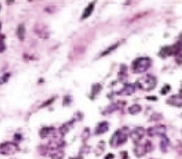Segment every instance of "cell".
Returning <instances> with one entry per match:
<instances>
[{"label": "cell", "mask_w": 182, "mask_h": 159, "mask_svg": "<svg viewBox=\"0 0 182 159\" xmlns=\"http://www.w3.org/2000/svg\"><path fill=\"white\" fill-rule=\"evenodd\" d=\"M144 135H145V130L142 127H137L131 133V137L135 143H138L141 139L144 137Z\"/></svg>", "instance_id": "obj_6"}, {"label": "cell", "mask_w": 182, "mask_h": 159, "mask_svg": "<svg viewBox=\"0 0 182 159\" xmlns=\"http://www.w3.org/2000/svg\"><path fill=\"white\" fill-rule=\"evenodd\" d=\"M177 43H178L179 45H181L182 46V33L180 35L179 37H178V41Z\"/></svg>", "instance_id": "obj_24"}, {"label": "cell", "mask_w": 182, "mask_h": 159, "mask_svg": "<svg viewBox=\"0 0 182 159\" xmlns=\"http://www.w3.org/2000/svg\"><path fill=\"white\" fill-rule=\"evenodd\" d=\"M9 77H10V74H9V73H7V74H4V75L2 76V78L0 79V84H3V83L7 82L8 80H9Z\"/></svg>", "instance_id": "obj_18"}, {"label": "cell", "mask_w": 182, "mask_h": 159, "mask_svg": "<svg viewBox=\"0 0 182 159\" xmlns=\"http://www.w3.org/2000/svg\"><path fill=\"white\" fill-rule=\"evenodd\" d=\"M0 9H1V6H0Z\"/></svg>", "instance_id": "obj_27"}, {"label": "cell", "mask_w": 182, "mask_h": 159, "mask_svg": "<svg viewBox=\"0 0 182 159\" xmlns=\"http://www.w3.org/2000/svg\"><path fill=\"white\" fill-rule=\"evenodd\" d=\"M170 89H171V87H170L169 85H166V86H165V87L162 88V90H161V94H166L168 92V91L170 90Z\"/></svg>", "instance_id": "obj_21"}, {"label": "cell", "mask_w": 182, "mask_h": 159, "mask_svg": "<svg viewBox=\"0 0 182 159\" xmlns=\"http://www.w3.org/2000/svg\"><path fill=\"white\" fill-rule=\"evenodd\" d=\"M64 157V153L62 151H59L52 155V159H62Z\"/></svg>", "instance_id": "obj_17"}, {"label": "cell", "mask_w": 182, "mask_h": 159, "mask_svg": "<svg viewBox=\"0 0 182 159\" xmlns=\"http://www.w3.org/2000/svg\"><path fill=\"white\" fill-rule=\"evenodd\" d=\"M118 44H115V45L112 46L111 47L108 48L106 50H105V52H104L103 54H102V56H105V55H107V54H109L112 50H114V49H116V48L118 47Z\"/></svg>", "instance_id": "obj_16"}, {"label": "cell", "mask_w": 182, "mask_h": 159, "mask_svg": "<svg viewBox=\"0 0 182 159\" xmlns=\"http://www.w3.org/2000/svg\"><path fill=\"white\" fill-rule=\"evenodd\" d=\"M18 37L21 40H23L25 38V33H26V28H25L24 25L20 24L17 28V31H16Z\"/></svg>", "instance_id": "obj_12"}, {"label": "cell", "mask_w": 182, "mask_h": 159, "mask_svg": "<svg viewBox=\"0 0 182 159\" xmlns=\"http://www.w3.org/2000/svg\"><path fill=\"white\" fill-rule=\"evenodd\" d=\"M181 117H182V114H181Z\"/></svg>", "instance_id": "obj_28"}, {"label": "cell", "mask_w": 182, "mask_h": 159, "mask_svg": "<svg viewBox=\"0 0 182 159\" xmlns=\"http://www.w3.org/2000/svg\"><path fill=\"white\" fill-rule=\"evenodd\" d=\"M107 131H108V124L105 121L101 122L98 125L96 129H95V134L101 135V134L105 133Z\"/></svg>", "instance_id": "obj_9"}, {"label": "cell", "mask_w": 182, "mask_h": 159, "mask_svg": "<svg viewBox=\"0 0 182 159\" xmlns=\"http://www.w3.org/2000/svg\"><path fill=\"white\" fill-rule=\"evenodd\" d=\"M55 131V128L52 127H42L40 131V136L45 138V137L49 136L51 134H52Z\"/></svg>", "instance_id": "obj_10"}, {"label": "cell", "mask_w": 182, "mask_h": 159, "mask_svg": "<svg viewBox=\"0 0 182 159\" xmlns=\"http://www.w3.org/2000/svg\"><path fill=\"white\" fill-rule=\"evenodd\" d=\"M6 48V44H5V43L3 42L2 39H0V53H2L3 51H5Z\"/></svg>", "instance_id": "obj_22"}, {"label": "cell", "mask_w": 182, "mask_h": 159, "mask_svg": "<svg viewBox=\"0 0 182 159\" xmlns=\"http://www.w3.org/2000/svg\"><path fill=\"white\" fill-rule=\"evenodd\" d=\"M136 84H138V87L141 90L149 91L155 88L157 84V80L153 76L146 75L138 79Z\"/></svg>", "instance_id": "obj_2"}, {"label": "cell", "mask_w": 182, "mask_h": 159, "mask_svg": "<svg viewBox=\"0 0 182 159\" xmlns=\"http://www.w3.org/2000/svg\"><path fill=\"white\" fill-rule=\"evenodd\" d=\"M94 7H95L94 3H91V4H89V6L85 8V10H84L83 12V14H82V19H87L88 17H89V16H91V14H92V12H93Z\"/></svg>", "instance_id": "obj_11"}, {"label": "cell", "mask_w": 182, "mask_h": 159, "mask_svg": "<svg viewBox=\"0 0 182 159\" xmlns=\"http://www.w3.org/2000/svg\"><path fill=\"white\" fill-rule=\"evenodd\" d=\"M166 128L163 125H157L155 127H150L148 130V135L151 137L155 136V135H165Z\"/></svg>", "instance_id": "obj_5"}, {"label": "cell", "mask_w": 182, "mask_h": 159, "mask_svg": "<svg viewBox=\"0 0 182 159\" xmlns=\"http://www.w3.org/2000/svg\"><path fill=\"white\" fill-rule=\"evenodd\" d=\"M175 60H176L177 64L181 65L182 64V53H180L178 55L175 56Z\"/></svg>", "instance_id": "obj_19"}, {"label": "cell", "mask_w": 182, "mask_h": 159, "mask_svg": "<svg viewBox=\"0 0 182 159\" xmlns=\"http://www.w3.org/2000/svg\"><path fill=\"white\" fill-rule=\"evenodd\" d=\"M71 103V97H64V100H63V104H64V105L65 106H66V105H69V104Z\"/></svg>", "instance_id": "obj_23"}, {"label": "cell", "mask_w": 182, "mask_h": 159, "mask_svg": "<svg viewBox=\"0 0 182 159\" xmlns=\"http://www.w3.org/2000/svg\"><path fill=\"white\" fill-rule=\"evenodd\" d=\"M151 61L148 57H139L135 59L132 65V71L135 74H141L148 70L151 67Z\"/></svg>", "instance_id": "obj_1"}, {"label": "cell", "mask_w": 182, "mask_h": 159, "mask_svg": "<svg viewBox=\"0 0 182 159\" xmlns=\"http://www.w3.org/2000/svg\"><path fill=\"white\" fill-rule=\"evenodd\" d=\"M141 110V107L138 105V104H134V105L131 106L128 108L129 113L132 114V115H135V114L139 113Z\"/></svg>", "instance_id": "obj_13"}, {"label": "cell", "mask_w": 182, "mask_h": 159, "mask_svg": "<svg viewBox=\"0 0 182 159\" xmlns=\"http://www.w3.org/2000/svg\"><path fill=\"white\" fill-rule=\"evenodd\" d=\"M114 157H115V156H114V155H112V154H108V155L107 156L105 157V159H112L114 158Z\"/></svg>", "instance_id": "obj_25"}, {"label": "cell", "mask_w": 182, "mask_h": 159, "mask_svg": "<svg viewBox=\"0 0 182 159\" xmlns=\"http://www.w3.org/2000/svg\"><path fill=\"white\" fill-rule=\"evenodd\" d=\"M135 90V87L133 84H125L123 88L118 93L119 95H131Z\"/></svg>", "instance_id": "obj_8"}, {"label": "cell", "mask_w": 182, "mask_h": 159, "mask_svg": "<svg viewBox=\"0 0 182 159\" xmlns=\"http://www.w3.org/2000/svg\"><path fill=\"white\" fill-rule=\"evenodd\" d=\"M19 150L17 145L11 142H6L0 145V153L3 155H11L14 154Z\"/></svg>", "instance_id": "obj_4"}, {"label": "cell", "mask_w": 182, "mask_h": 159, "mask_svg": "<svg viewBox=\"0 0 182 159\" xmlns=\"http://www.w3.org/2000/svg\"><path fill=\"white\" fill-rule=\"evenodd\" d=\"M55 97H53V98H51V99H49V100H48L47 101H46V102H44V103H43V104H42V106H41L40 107H46V106H49V105H50V104H52V103L54 101V100H55Z\"/></svg>", "instance_id": "obj_20"}, {"label": "cell", "mask_w": 182, "mask_h": 159, "mask_svg": "<svg viewBox=\"0 0 182 159\" xmlns=\"http://www.w3.org/2000/svg\"><path fill=\"white\" fill-rule=\"evenodd\" d=\"M168 104L172 106H175V107H182V97L180 96V94L178 95H173L171 97H169L168 100H167Z\"/></svg>", "instance_id": "obj_7"}, {"label": "cell", "mask_w": 182, "mask_h": 159, "mask_svg": "<svg viewBox=\"0 0 182 159\" xmlns=\"http://www.w3.org/2000/svg\"><path fill=\"white\" fill-rule=\"evenodd\" d=\"M128 127H123L121 130L117 131L111 139L110 145L112 147H118L125 143L128 138Z\"/></svg>", "instance_id": "obj_3"}, {"label": "cell", "mask_w": 182, "mask_h": 159, "mask_svg": "<svg viewBox=\"0 0 182 159\" xmlns=\"http://www.w3.org/2000/svg\"><path fill=\"white\" fill-rule=\"evenodd\" d=\"M102 89V87H101L99 84H95V85L92 86V96H95L97 95L99 93V91Z\"/></svg>", "instance_id": "obj_14"}, {"label": "cell", "mask_w": 182, "mask_h": 159, "mask_svg": "<svg viewBox=\"0 0 182 159\" xmlns=\"http://www.w3.org/2000/svg\"><path fill=\"white\" fill-rule=\"evenodd\" d=\"M72 123H70V122H69V123L65 124V125H64L63 126H62V127L60 128L61 133H62L63 135H65V134L69 131V128H70V125H72Z\"/></svg>", "instance_id": "obj_15"}, {"label": "cell", "mask_w": 182, "mask_h": 159, "mask_svg": "<svg viewBox=\"0 0 182 159\" xmlns=\"http://www.w3.org/2000/svg\"><path fill=\"white\" fill-rule=\"evenodd\" d=\"M0 29H1V23H0Z\"/></svg>", "instance_id": "obj_26"}]
</instances>
